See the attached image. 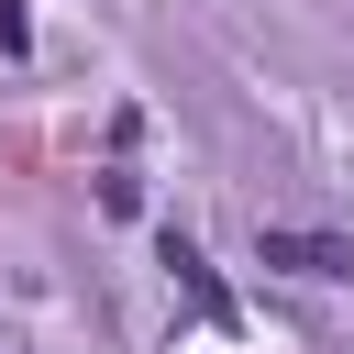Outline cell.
I'll list each match as a JSON object with an SVG mask.
<instances>
[{
  "label": "cell",
  "instance_id": "obj_1",
  "mask_svg": "<svg viewBox=\"0 0 354 354\" xmlns=\"http://www.w3.org/2000/svg\"><path fill=\"white\" fill-rule=\"evenodd\" d=\"M254 266H277V277H310V288H332V277H354V243L343 232H254Z\"/></svg>",
  "mask_w": 354,
  "mask_h": 354
},
{
  "label": "cell",
  "instance_id": "obj_2",
  "mask_svg": "<svg viewBox=\"0 0 354 354\" xmlns=\"http://www.w3.org/2000/svg\"><path fill=\"white\" fill-rule=\"evenodd\" d=\"M155 266H166V277L188 288V310H199V321H232V288L210 277V254H199L188 232H155Z\"/></svg>",
  "mask_w": 354,
  "mask_h": 354
},
{
  "label": "cell",
  "instance_id": "obj_3",
  "mask_svg": "<svg viewBox=\"0 0 354 354\" xmlns=\"http://www.w3.org/2000/svg\"><path fill=\"white\" fill-rule=\"evenodd\" d=\"M0 55H33V11L22 0H0Z\"/></svg>",
  "mask_w": 354,
  "mask_h": 354
}]
</instances>
